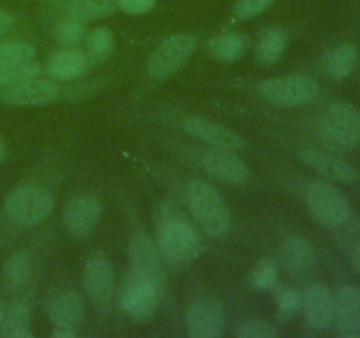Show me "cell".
<instances>
[{"label": "cell", "mask_w": 360, "mask_h": 338, "mask_svg": "<svg viewBox=\"0 0 360 338\" xmlns=\"http://www.w3.org/2000/svg\"><path fill=\"white\" fill-rule=\"evenodd\" d=\"M30 323V308L25 303H14L4 317L0 337L7 338H32L34 333L28 330Z\"/></svg>", "instance_id": "cell-26"}, {"label": "cell", "mask_w": 360, "mask_h": 338, "mask_svg": "<svg viewBox=\"0 0 360 338\" xmlns=\"http://www.w3.org/2000/svg\"><path fill=\"white\" fill-rule=\"evenodd\" d=\"M186 203L197 225L213 239H225L232 229L231 211L218 189L206 180H192L186 185Z\"/></svg>", "instance_id": "cell-1"}, {"label": "cell", "mask_w": 360, "mask_h": 338, "mask_svg": "<svg viewBox=\"0 0 360 338\" xmlns=\"http://www.w3.org/2000/svg\"><path fill=\"white\" fill-rule=\"evenodd\" d=\"M51 337H55V338H74V337H76V331H74V327H69V326H55V330L51 331Z\"/></svg>", "instance_id": "cell-38"}, {"label": "cell", "mask_w": 360, "mask_h": 338, "mask_svg": "<svg viewBox=\"0 0 360 338\" xmlns=\"http://www.w3.org/2000/svg\"><path fill=\"white\" fill-rule=\"evenodd\" d=\"M183 129L195 139L210 144L213 148H225V150H241L245 146V139L236 130L213 122L202 116H190L183 122Z\"/></svg>", "instance_id": "cell-14"}, {"label": "cell", "mask_w": 360, "mask_h": 338, "mask_svg": "<svg viewBox=\"0 0 360 338\" xmlns=\"http://www.w3.org/2000/svg\"><path fill=\"white\" fill-rule=\"evenodd\" d=\"M39 74H41V65L34 60L28 63H20V65H0V88L20 83L28 77H35Z\"/></svg>", "instance_id": "cell-31"}, {"label": "cell", "mask_w": 360, "mask_h": 338, "mask_svg": "<svg viewBox=\"0 0 360 338\" xmlns=\"http://www.w3.org/2000/svg\"><path fill=\"white\" fill-rule=\"evenodd\" d=\"M32 268H34V263L27 250L14 252L4 264V282L7 287L18 289L27 284L32 275Z\"/></svg>", "instance_id": "cell-27"}, {"label": "cell", "mask_w": 360, "mask_h": 338, "mask_svg": "<svg viewBox=\"0 0 360 338\" xmlns=\"http://www.w3.org/2000/svg\"><path fill=\"white\" fill-rule=\"evenodd\" d=\"M86 35L88 32L84 28V23L72 20V18H67L55 28V39L65 48H74V46L81 44L86 39Z\"/></svg>", "instance_id": "cell-30"}, {"label": "cell", "mask_w": 360, "mask_h": 338, "mask_svg": "<svg viewBox=\"0 0 360 338\" xmlns=\"http://www.w3.org/2000/svg\"><path fill=\"white\" fill-rule=\"evenodd\" d=\"M84 41H86L88 51L95 58H105L111 55L112 48H115V35L108 27L94 28L91 32H88Z\"/></svg>", "instance_id": "cell-29"}, {"label": "cell", "mask_w": 360, "mask_h": 338, "mask_svg": "<svg viewBox=\"0 0 360 338\" xmlns=\"http://www.w3.org/2000/svg\"><path fill=\"white\" fill-rule=\"evenodd\" d=\"M16 23V16L11 11L0 9V35L7 34Z\"/></svg>", "instance_id": "cell-37"}, {"label": "cell", "mask_w": 360, "mask_h": 338, "mask_svg": "<svg viewBox=\"0 0 360 338\" xmlns=\"http://www.w3.org/2000/svg\"><path fill=\"white\" fill-rule=\"evenodd\" d=\"M4 317H6V312H4V310H2V306H0V327H2Z\"/></svg>", "instance_id": "cell-41"}, {"label": "cell", "mask_w": 360, "mask_h": 338, "mask_svg": "<svg viewBox=\"0 0 360 338\" xmlns=\"http://www.w3.org/2000/svg\"><path fill=\"white\" fill-rule=\"evenodd\" d=\"M319 134L334 150L355 148L360 143V111L348 102H333L323 109Z\"/></svg>", "instance_id": "cell-3"}, {"label": "cell", "mask_w": 360, "mask_h": 338, "mask_svg": "<svg viewBox=\"0 0 360 338\" xmlns=\"http://www.w3.org/2000/svg\"><path fill=\"white\" fill-rule=\"evenodd\" d=\"M246 53V37L238 32L218 35L211 41V55L225 63L238 62Z\"/></svg>", "instance_id": "cell-25"}, {"label": "cell", "mask_w": 360, "mask_h": 338, "mask_svg": "<svg viewBox=\"0 0 360 338\" xmlns=\"http://www.w3.org/2000/svg\"><path fill=\"white\" fill-rule=\"evenodd\" d=\"M84 303L79 292L67 291L56 296L48 306V315L55 326L74 327L83 317Z\"/></svg>", "instance_id": "cell-20"}, {"label": "cell", "mask_w": 360, "mask_h": 338, "mask_svg": "<svg viewBox=\"0 0 360 338\" xmlns=\"http://www.w3.org/2000/svg\"><path fill=\"white\" fill-rule=\"evenodd\" d=\"M288 35L283 28H269L266 34L260 37L259 44H257V60L262 65H273L287 49Z\"/></svg>", "instance_id": "cell-24"}, {"label": "cell", "mask_w": 360, "mask_h": 338, "mask_svg": "<svg viewBox=\"0 0 360 338\" xmlns=\"http://www.w3.org/2000/svg\"><path fill=\"white\" fill-rule=\"evenodd\" d=\"M302 310L306 320L315 330H329L334 319V294L323 284H313L302 296Z\"/></svg>", "instance_id": "cell-18"}, {"label": "cell", "mask_w": 360, "mask_h": 338, "mask_svg": "<svg viewBox=\"0 0 360 338\" xmlns=\"http://www.w3.org/2000/svg\"><path fill=\"white\" fill-rule=\"evenodd\" d=\"M53 194L39 185L16 187L6 197V213L14 224L23 227H32L46 220L53 211Z\"/></svg>", "instance_id": "cell-4"}, {"label": "cell", "mask_w": 360, "mask_h": 338, "mask_svg": "<svg viewBox=\"0 0 360 338\" xmlns=\"http://www.w3.org/2000/svg\"><path fill=\"white\" fill-rule=\"evenodd\" d=\"M58 84L35 76L0 88V101L9 106L34 108V106L51 104L58 97Z\"/></svg>", "instance_id": "cell-12"}, {"label": "cell", "mask_w": 360, "mask_h": 338, "mask_svg": "<svg viewBox=\"0 0 360 338\" xmlns=\"http://www.w3.org/2000/svg\"><path fill=\"white\" fill-rule=\"evenodd\" d=\"M299 158L309 169L319 173L320 176H323L329 182L345 183V185H352V183L357 182V171H355L354 165L334 157V155L326 154V151L315 150V148H304V150L299 151Z\"/></svg>", "instance_id": "cell-17"}, {"label": "cell", "mask_w": 360, "mask_h": 338, "mask_svg": "<svg viewBox=\"0 0 360 338\" xmlns=\"http://www.w3.org/2000/svg\"><path fill=\"white\" fill-rule=\"evenodd\" d=\"M7 157V148H6V143H4L2 139H0V164H2L4 161H6Z\"/></svg>", "instance_id": "cell-40"}, {"label": "cell", "mask_w": 360, "mask_h": 338, "mask_svg": "<svg viewBox=\"0 0 360 338\" xmlns=\"http://www.w3.org/2000/svg\"><path fill=\"white\" fill-rule=\"evenodd\" d=\"M115 0H70L65 7L67 18L88 23V21L102 20L116 13Z\"/></svg>", "instance_id": "cell-23"}, {"label": "cell", "mask_w": 360, "mask_h": 338, "mask_svg": "<svg viewBox=\"0 0 360 338\" xmlns=\"http://www.w3.org/2000/svg\"><path fill=\"white\" fill-rule=\"evenodd\" d=\"M129 254L132 273L151 282L162 291L165 285V264L158 245L151 239V236L143 234V232L134 236Z\"/></svg>", "instance_id": "cell-9"}, {"label": "cell", "mask_w": 360, "mask_h": 338, "mask_svg": "<svg viewBox=\"0 0 360 338\" xmlns=\"http://www.w3.org/2000/svg\"><path fill=\"white\" fill-rule=\"evenodd\" d=\"M259 90L271 104L295 108L315 101L316 95L320 94V84L313 77L294 74V76L264 80Z\"/></svg>", "instance_id": "cell-6"}, {"label": "cell", "mask_w": 360, "mask_h": 338, "mask_svg": "<svg viewBox=\"0 0 360 338\" xmlns=\"http://www.w3.org/2000/svg\"><path fill=\"white\" fill-rule=\"evenodd\" d=\"M158 250L165 268L185 271L200 254V239L193 225L179 215H167L158 224Z\"/></svg>", "instance_id": "cell-2"}, {"label": "cell", "mask_w": 360, "mask_h": 338, "mask_svg": "<svg viewBox=\"0 0 360 338\" xmlns=\"http://www.w3.org/2000/svg\"><path fill=\"white\" fill-rule=\"evenodd\" d=\"M278 334V330L264 319H250L241 324L238 330L239 338H273Z\"/></svg>", "instance_id": "cell-33"}, {"label": "cell", "mask_w": 360, "mask_h": 338, "mask_svg": "<svg viewBox=\"0 0 360 338\" xmlns=\"http://www.w3.org/2000/svg\"><path fill=\"white\" fill-rule=\"evenodd\" d=\"M273 2L274 0H236L232 14H234L236 21L253 20V18L260 16L264 11L269 9Z\"/></svg>", "instance_id": "cell-32"}, {"label": "cell", "mask_w": 360, "mask_h": 338, "mask_svg": "<svg viewBox=\"0 0 360 338\" xmlns=\"http://www.w3.org/2000/svg\"><path fill=\"white\" fill-rule=\"evenodd\" d=\"M333 324L343 337H360V287L357 285H341L336 291Z\"/></svg>", "instance_id": "cell-16"}, {"label": "cell", "mask_w": 360, "mask_h": 338, "mask_svg": "<svg viewBox=\"0 0 360 338\" xmlns=\"http://www.w3.org/2000/svg\"><path fill=\"white\" fill-rule=\"evenodd\" d=\"M83 287L95 303H105L111 298L115 287V270L111 261L102 252H94L84 263Z\"/></svg>", "instance_id": "cell-15"}, {"label": "cell", "mask_w": 360, "mask_h": 338, "mask_svg": "<svg viewBox=\"0 0 360 338\" xmlns=\"http://www.w3.org/2000/svg\"><path fill=\"white\" fill-rule=\"evenodd\" d=\"M302 305V296L301 292L295 291V289H285L278 294V308L283 313L285 317H290L301 308Z\"/></svg>", "instance_id": "cell-35"}, {"label": "cell", "mask_w": 360, "mask_h": 338, "mask_svg": "<svg viewBox=\"0 0 360 338\" xmlns=\"http://www.w3.org/2000/svg\"><path fill=\"white\" fill-rule=\"evenodd\" d=\"M186 333L192 338H217L225 326V308L217 296H199L185 317Z\"/></svg>", "instance_id": "cell-8"}, {"label": "cell", "mask_w": 360, "mask_h": 338, "mask_svg": "<svg viewBox=\"0 0 360 338\" xmlns=\"http://www.w3.org/2000/svg\"><path fill=\"white\" fill-rule=\"evenodd\" d=\"M162 291L151 282L130 275L122 296V306L129 317L139 323H148L157 313Z\"/></svg>", "instance_id": "cell-10"}, {"label": "cell", "mask_w": 360, "mask_h": 338, "mask_svg": "<svg viewBox=\"0 0 360 338\" xmlns=\"http://www.w3.org/2000/svg\"><path fill=\"white\" fill-rule=\"evenodd\" d=\"M306 204L309 213L327 227L343 225L350 218L352 208L347 196L329 180H319L308 187Z\"/></svg>", "instance_id": "cell-5"}, {"label": "cell", "mask_w": 360, "mask_h": 338, "mask_svg": "<svg viewBox=\"0 0 360 338\" xmlns=\"http://www.w3.org/2000/svg\"><path fill=\"white\" fill-rule=\"evenodd\" d=\"M352 264H354L355 270L360 273V246H357V249L354 250V254H352Z\"/></svg>", "instance_id": "cell-39"}, {"label": "cell", "mask_w": 360, "mask_h": 338, "mask_svg": "<svg viewBox=\"0 0 360 338\" xmlns=\"http://www.w3.org/2000/svg\"><path fill=\"white\" fill-rule=\"evenodd\" d=\"M102 217V204L95 196L81 194L72 197L63 208V224L74 236H86L97 227Z\"/></svg>", "instance_id": "cell-13"}, {"label": "cell", "mask_w": 360, "mask_h": 338, "mask_svg": "<svg viewBox=\"0 0 360 338\" xmlns=\"http://www.w3.org/2000/svg\"><path fill=\"white\" fill-rule=\"evenodd\" d=\"M34 56L35 48L30 42H0V65H20V63H28L34 60Z\"/></svg>", "instance_id": "cell-28"}, {"label": "cell", "mask_w": 360, "mask_h": 338, "mask_svg": "<svg viewBox=\"0 0 360 338\" xmlns=\"http://www.w3.org/2000/svg\"><path fill=\"white\" fill-rule=\"evenodd\" d=\"M88 67V56L74 48H65L49 60V74L56 80L69 81L81 76Z\"/></svg>", "instance_id": "cell-21"}, {"label": "cell", "mask_w": 360, "mask_h": 338, "mask_svg": "<svg viewBox=\"0 0 360 338\" xmlns=\"http://www.w3.org/2000/svg\"><path fill=\"white\" fill-rule=\"evenodd\" d=\"M281 259L290 273H308L316 263L315 245L304 236H290L281 246Z\"/></svg>", "instance_id": "cell-19"}, {"label": "cell", "mask_w": 360, "mask_h": 338, "mask_svg": "<svg viewBox=\"0 0 360 338\" xmlns=\"http://www.w3.org/2000/svg\"><path fill=\"white\" fill-rule=\"evenodd\" d=\"M116 7L130 16H143L155 7L157 0H115Z\"/></svg>", "instance_id": "cell-36"}, {"label": "cell", "mask_w": 360, "mask_h": 338, "mask_svg": "<svg viewBox=\"0 0 360 338\" xmlns=\"http://www.w3.org/2000/svg\"><path fill=\"white\" fill-rule=\"evenodd\" d=\"M200 164L207 176L227 185H245L252 176L250 165L236 154V150L213 148L204 154Z\"/></svg>", "instance_id": "cell-11"}, {"label": "cell", "mask_w": 360, "mask_h": 338, "mask_svg": "<svg viewBox=\"0 0 360 338\" xmlns=\"http://www.w3.org/2000/svg\"><path fill=\"white\" fill-rule=\"evenodd\" d=\"M359 63V48L354 42L336 46L326 58V70L333 80H347Z\"/></svg>", "instance_id": "cell-22"}, {"label": "cell", "mask_w": 360, "mask_h": 338, "mask_svg": "<svg viewBox=\"0 0 360 338\" xmlns=\"http://www.w3.org/2000/svg\"><path fill=\"white\" fill-rule=\"evenodd\" d=\"M49 2H58V0H49Z\"/></svg>", "instance_id": "cell-42"}, {"label": "cell", "mask_w": 360, "mask_h": 338, "mask_svg": "<svg viewBox=\"0 0 360 338\" xmlns=\"http://www.w3.org/2000/svg\"><path fill=\"white\" fill-rule=\"evenodd\" d=\"M195 48L197 37L192 34H176L164 39L148 58V74L153 80H165L172 76L193 55Z\"/></svg>", "instance_id": "cell-7"}, {"label": "cell", "mask_w": 360, "mask_h": 338, "mask_svg": "<svg viewBox=\"0 0 360 338\" xmlns=\"http://www.w3.org/2000/svg\"><path fill=\"white\" fill-rule=\"evenodd\" d=\"M278 270L276 264L269 259H264L257 264L255 271L252 275V285L255 289H269L276 284Z\"/></svg>", "instance_id": "cell-34"}]
</instances>
